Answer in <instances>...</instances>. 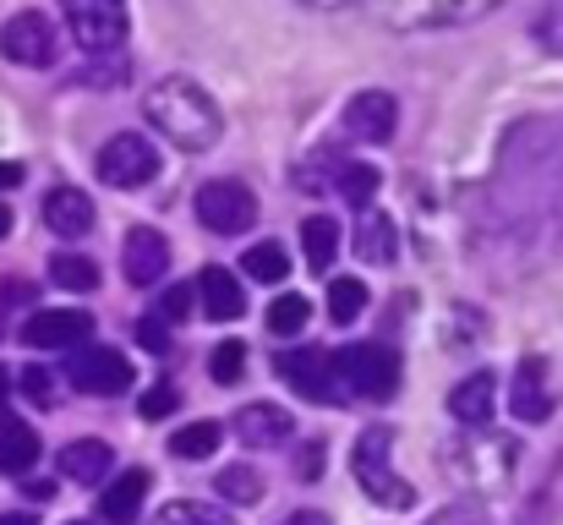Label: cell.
<instances>
[{"label":"cell","instance_id":"14","mask_svg":"<svg viewBox=\"0 0 563 525\" xmlns=\"http://www.w3.org/2000/svg\"><path fill=\"white\" fill-rule=\"evenodd\" d=\"M356 143H388L394 138V127H399V105H394V94H383V88H367V94H356L351 105H345V121H340Z\"/></svg>","mask_w":563,"mask_h":525},{"label":"cell","instance_id":"5","mask_svg":"<svg viewBox=\"0 0 563 525\" xmlns=\"http://www.w3.org/2000/svg\"><path fill=\"white\" fill-rule=\"evenodd\" d=\"M377 17L399 33H421V28H460L487 17L498 0H367Z\"/></svg>","mask_w":563,"mask_h":525},{"label":"cell","instance_id":"10","mask_svg":"<svg viewBox=\"0 0 563 525\" xmlns=\"http://www.w3.org/2000/svg\"><path fill=\"white\" fill-rule=\"evenodd\" d=\"M274 372H279L296 394H307L312 405H334V400H345V389H340V378H334V350H323V346L279 350Z\"/></svg>","mask_w":563,"mask_h":525},{"label":"cell","instance_id":"11","mask_svg":"<svg viewBox=\"0 0 563 525\" xmlns=\"http://www.w3.org/2000/svg\"><path fill=\"white\" fill-rule=\"evenodd\" d=\"M0 55L11 61V66H55V55H60V39H55V28H49V17L44 11H16L5 28H0Z\"/></svg>","mask_w":563,"mask_h":525},{"label":"cell","instance_id":"34","mask_svg":"<svg viewBox=\"0 0 563 525\" xmlns=\"http://www.w3.org/2000/svg\"><path fill=\"white\" fill-rule=\"evenodd\" d=\"M176 405H181V394H176V383H154L148 394H143V422H165V416H176Z\"/></svg>","mask_w":563,"mask_h":525},{"label":"cell","instance_id":"8","mask_svg":"<svg viewBox=\"0 0 563 525\" xmlns=\"http://www.w3.org/2000/svg\"><path fill=\"white\" fill-rule=\"evenodd\" d=\"M66 378H71L77 394L110 400V394L132 389V361L115 346H82V350H66Z\"/></svg>","mask_w":563,"mask_h":525},{"label":"cell","instance_id":"2","mask_svg":"<svg viewBox=\"0 0 563 525\" xmlns=\"http://www.w3.org/2000/svg\"><path fill=\"white\" fill-rule=\"evenodd\" d=\"M438 460H443L449 482H460V488H498V482H509L520 449H515V438H498V433H482L476 427L471 438L443 444Z\"/></svg>","mask_w":563,"mask_h":525},{"label":"cell","instance_id":"3","mask_svg":"<svg viewBox=\"0 0 563 525\" xmlns=\"http://www.w3.org/2000/svg\"><path fill=\"white\" fill-rule=\"evenodd\" d=\"M351 471L362 482V493L383 504V510H410L416 504V488L394 471V427H367L351 449Z\"/></svg>","mask_w":563,"mask_h":525},{"label":"cell","instance_id":"39","mask_svg":"<svg viewBox=\"0 0 563 525\" xmlns=\"http://www.w3.org/2000/svg\"><path fill=\"white\" fill-rule=\"evenodd\" d=\"M165 324H181V318H191V291L187 285H176V291H165Z\"/></svg>","mask_w":563,"mask_h":525},{"label":"cell","instance_id":"9","mask_svg":"<svg viewBox=\"0 0 563 525\" xmlns=\"http://www.w3.org/2000/svg\"><path fill=\"white\" fill-rule=\"evenodd\" d=\"M99 181L104 186H121V192H137L159 175V149L143 138V132H115L104 149H99Z\"/></svg>","mask_w":563,"mask_h":525},{"label":"cell","instance_id":"33","mask_svg":"<svg viewBox=\"0 0 563 525\" xmlns=\"http://www.w3.org/2000/svg\"><path fill=\"white\" fill-rule=\"evenodd\" d=\"M241 367H246V346H241V340H219V346H213V361H208L213 383H235Z\"/></svg>","mask_w":563,"mask_h":525},{"label":"cell","instance_id":"29","mask_svg":"<svg viewBox=\"0 0 563 525\" xmlns=\"http://www.w3.org/2000/svg\"><path fill=\"white\" fill-rule=\"evenodd\" d=\"M213 488H219V499H230V504H263V477H257L252 466H224V471L213 477Z\"/></svg>","mask_w":563,"mask_h":525},{"label":"cell","instance_id":"16","mask_svg":"<svg viewBox=\"0 0 563 525\" xmlns=\"http://www.w3.org/2000/svg\"><path fill=\"white\" fill-rule=\"evenodd\" d=\"M191 296L202 302V318H213V324H235V318L246 313V291H241V280H235L230 269H219V263L197 274Z\"/></svg>","mask_w":563,"mask_h":525},{"label":"cell","instance_id":"38","mask_svg":"<svg viewBox=\"0 0 563 525\" xmlns=\"http://www.w3.org/2000/svg\"><path fill=\"white\" fill-rule=\"evenodd\" d=\"M137 340H143V350L165 356V350H170V324H165V318H143V324H137Z\"/></svg>","mask_w":563,"mask_h":525},{"label":"cell","instance_id":"19","mask_svg":"<svg viewBox=\"0 0 563 525\" xmlns=\"http://www.w3.org/2000/svg\"><path fill=\"white\" fill-rule=\"evenodd\" d=\"M143 499H148V471L132 466V471H121V477L99 493V521L104 525H137Z\"/></svg>","mask_w":563,"mask_h":525},{"label":"cell","instance_id":"36","mask_svg":"<svg viewBox=\"0 0 563 525\" xmlns=\"http://www.w3.org/2000/svg\"><path fill=\"white\" fill-rule=\"evenodd\" d=\"M16 383H22V394H27L38 411H49V405H55V378H49L44 367H22V378H16Z\"/></svg>","mask_w":563,"mask_h":525},{"label":"cell","instance_id":"6","mask_svg":"<svg viewBox=\"0 0 563 525\" xmlns=\"http://www.w3.org/2000/svg\"><path fill=\"white\" fill-rule=\"evenodd\" d=\"M60 11L88 55H115L126 44V0H60Z\"/></svg>","mask_w":563,"mask_h":525},{"label":"cell","instance_id":"44","mask_svg":"<svg viewBox=\"0 0 563 525\" xmlns=\"http://www.w3.org/2000/svg\"><path fill=\"white\" fill-rule=\"evenodd\" d=\"M5 236H11V208L0 203V241H5Z\"/></svg>","mask_w":563,"mask_h":525},{"label":"cell","instance_id":"28","mask_svg":"<svg viewBox=\"0 0 563 525\" xmlns=\"http://www.w3.org/2000/svg\"><path fill=\"white\" fill-rule=\"evenodd\" d=\"M307 318H312V302H307V296H296V291H290V296H274V302H268V329H274L279 340L301 335V329H307Z\"/></svg>","mask_w":563,"mask_h":525},{"label":"cell","instance_id":"26","mask_svg":"<svg viewBox=\"0 0 563 525\" xmlns=\"http://www.w3.org/2000/svg\"><path fill=\"white\" fill-rule=\"evenodd\" d=\"M362 313H367V285L362 280H329V318L340 329H351Z\"/></svg>","mask_w":563,"mask_h":525},{"label":"cell","instance_id":"31","mask_svg":"<svg viewBox=\"0 0 563 525\" xmlns=\"http://www.w3.org/2000/svg\"><path fill=\"white\" fill-rule=\"evenodd\" d=\"M334 186L345 192V203H356V208H367L377 192V171L373 165H345V160H334Z\"/></svg>","mask_w":563,"mask_h":525},{"label":"cell","instance_id":"4","mask_svg":"<svg viewBox=\"0 0 563 525\" xmlns=\"http://www.w3.org/2000/svg\"><path fill=\"white\" fill-rule=\"evenodd\" d=\"M334 378H340L345 400H394V389H399V350L388 346L334 350Z\"/></svg>","mask_w":563,"mask_h":525},{"label":"cell","instance_id":"23","mask_svg":"<svg viewBox=\"0 0 563 525\" xmlns=\"http://www.w3.org/2000/svg\"><path fill=\"white\" fill-rule=\"evenodd\" d=\"M356 252H362V263H377V269L399 258V230H394L388 214H367V219H362V230H356Z\"/></svg>","mask_w":563,"mask_h":525},{"label":"cell","instance_id":"7","mask_svg":"<svg viewBox=\"0 0 563 525\" xmlns=\"http://www.w3.org/2000/svg\"><path fill=\"white\" fill-rule=\"evenodd\" d=\"M197 219L213 230V236H241L246 225H257V192L246 186V181H230V175H219V181H208V186H197Z\"/></svg>","mask_w":563,"mask_h":525},{"label":"cell","instance_id":"32","mask_svg":"<svg viewBox=\"0 0 563 525\" xmlns=\"http://www.w3.org/2000/svg\"><path fill=\"white\" fill-rule=\"evenodd\" d=\"M154 525H230V515L213 510V504H197V499H176V504L159 510V521Z\"/></svg>","mask_w":563,"mask_h":525},{"label":"cell","instance_id":"25","mask_svg":"<svg viewBox=\"0 0 563 525\" xmlns=\"http://www.w3.org/2000/svg\"><path fill=\"white\" fill-rule=\"evenodd\" d=\"M49 280H55L60 291H93V285H99V263L82 258V252H55V258H49Z\"/></svg>","mask_w":563,"mask_h":525},{"label":"cell","instance_id":"20","mask_svg":"<svg viewBox=\"0 0 563 525\" xmlns=\"http://www.w3.org/2000/svg\"><path fill=\"white\" fill-rule=\"evenodd\" d=\"M110 466H115V455H110V444H104V438H71V444L60 449V477H66V482H77V488L104 482V477H110Z\"/></svg>","mask_w":563,"mask_h":525},{"label":"cell","instance_id":"41","mask_svg":"<svg viewBox=\"0 0 563 525\" xmlns=\"http://www.w3.org/2000/svg\"><path fill=\"white\" fill-rule=\"evenodd\" d=\"M22 181V165H11V160H0V192H11Z\"/></svg>","mask_w":563,"mask_h":525},{"label":"cell","instance_id":"27","mask_svg":"<svg viewBox=\"0 0 563 525\" xmlns=\"http://www.w3.org/2000/svg\"><path fill=\"white\" fill-rule=\"evenodd\" d=\"M241 263H246V280H257V285H279V280L290 274V258H285V247H274V241H257Z\"/></svg>","mask_w":563,"mask_h":525},{"label":"cell","instance_id":"21","mask_svg":"<svg viewBox=\"0 0 563 525\" xmlns=\"http://www.w3.org/2000/svg\"><path fill=\"white\" fill-rule=\"evenodd\" d=\"M235 433H241L252 449H279V444L296 433V422H290V411H279V405H241V411H235Z\"/></svg>","mask_w":563,"mask_h":525},{"label":"cell","instance_id":"35","mask_svg":"<svg viewBox=\"0 0 563 525\" xmlns=\"http://www.w3.org/2000/svg\"><path fill=\"white\" fill-rule=\"evenodd\" d=\"M531 33H537V44H542L548 55H563V0H553V6L537 17V28H531Z\"/></svg>","mask_w":563,"mask_h":525},{"label":"cell","instance_id":"48","mask_svg":"<svg viewBox=\"0 0 563 525\" xmlns=\"http://www.w3.org/2000/svg\"><path fill=\"white\" fill-rule=\"evenodd\" d=\"M71 525H77V521H71Z\"/></svg>","mask_w":563,"mask_h":525},{"label":"cell","instance_id":"15","mask_svg":"<svg viewBox=\"0 0 563 525\" xmlns=\"http://www.w3.org/2000/svg\"><path fill=\"white\" fill-rule=\"evenodd\" d=\"M121 263H126V280L132 285H159L165 269H170V241L148 225L126 230V247H121Z\"/></svg>","mask_w":563,"mask_h":525},{"label":"cell","instance_id":"13","mask_svg":"<svg viewBox=\"0 0 563 525\" xmlns=\"http://www.w3.org/2000/svg\"><path fill=\"white\" fill-rule=\"evenodd\" d=\"M93 335V318L82 307H44L22 324V340L33 350H71Z\"/></svg>","mask_w":563,"mask_h":525},{"label":"cell","instance_id":"45","mask_svg":"<svg viewBox=\"0 0 563 525\" xmlns=\"http://www.w3.org/2000/svg\"><path fill=\"white\" fill-rule=\"evenodd\" d=\"M301 6H323V11H334V6H351V0H301Z\"/></svg>","mask_w":563,"mask_h":525},{"label":"cell","instance_id":"18","mask_svg":"<svg viewBox=\"0 0 563 525\" xmlns=\"http://www.w3.org/2000/svg\"><path fill=\"white\" fill-rule=\"evenodd\" d=\"M493 411H498V378H493V372H471V378L454 383V394H449V416H454V422L487 427Z\"/></svg>","mask_w":563,"mask_h":525},{"label":"cell","instance_id":"46","mask_svg":"<svg viewBox=\"0 0 563 525\" xmlns=\"http://www.w3.org/2000/svg\"><path fill=\"white\" fill-rule=\"evenodd\" d=\"M0 525H33L27 515H0Z\"/></svg>","mask_w":563,"mask_h":525},{"label":"cell","instance_id":"37","mask_svg":"<svg viewBox=\"0 0 563 525\" xmlns=\"http://www.w3.org/2000/svg\"><path fill=\"white\" fill-rule=\"evenodd\" d=\"M427 525H487V510H482V504H449V510H438Z\"/></svg>","mask_w":563,"mask_h":525},{"label":"cell","instance_id":"30","mask_svg":"<svg viewBox=\"0 0 563 525\" xmlns=\"http://www.w3.org/2000/svg\"><path fill=\"white\" fill-rule=\"evenodd\" d=\"M219 438H224L219 422H191V427H181V433L170 438V449H176L181 460H208V455L219 449Z\"/></svg>","mask_w":563,"mask_h":525},{"label":"cell","instance_id":"17","mask_svg":"<svg viewBox=\"0 0 563 525\" xmlns=\"http://www.w3.org/2000/svg\"><path fill=\"white\" fill-rule=\"evenodd\" d=\"M44 225H49L55 236H66V241H82V236L93 230V197L77 192V186H55V192L44 197Z\"/></svg>","mask_w":563,"mask_h":525},{"label":"cell","instance_id":"22","mask_svg":"<svg viewBox=\"0 0 563 525\" xmlns=\"http://www.w3.org/2000/svg\"><path fill=\"white\" fill-rule=\"evenodd\" d=\"M33 460H38V438H33V427L0 411V471H5V477H22Z\"/></svg>","mask_w":563,"mask_h":525},{"label":"cell","instance_id":"40","mask_svg":"<svg viewBox=\"0 0 563 525\" xmlns=\"http://www.w3.org/2000/svg\"><path fill=\"white\" fill-rule=\"evenodd\" d=\"M318 466H323V444H318V438H307V449H301V477L312 482V477H318Z\"/></svg>","mask_w":563,"mask_h":525},{"label":"cell","instance_id":"43","mask_svg":"<svg viewBox=\"0 0 563 525\" xmlns=\"http://www.w3.org/2000/svg\"><path fill=\"white\" fill-rule=\"evenodd\" d=\"M22 493H33V499H55V482H22Z\"/></svg>","mask_w":563,"mask_h":525},{"label":"cell","instance_id":"24","mask_svg":"<svg viewBox=\"0 0 563 525\" xmlns=\"http://www.w3.org/2000/svg\"><path fill=\"white\" fill-rule=\"evenodd\" d=\"M301 252H307V269L312 274H329L334 269V252H340V225L323 219V214H312L301 225Z\"/></svg>","mask_w":563,"mask_h":525},{"label":"cell","instance_id":"12","mask_svg":"<svg viewBox=\"0 0 563 525\" xmlns=\"http://www.w3.org/2000/svg\"><path fill=\"white\" fill-rule=\"evenodd\" d=\"M553 405H559V394H553V367H548V356H520V367H515V378H509V416L526 422V427H537V422L553 416Z\"/></svg>","mask_w":563,"mask_h":525},{"label":"cell","instance_id":"1","mask_svg":"<svg viewBox=\"0 0 563 525\" xmlns=\"http://www.w3.org/2000/svg\"><path fill=\"white\" fill-rule=\"evenodd\" d=\"M143 116L159 127V138H170L181 154H202L219 143L224 121H219V105L191 83V77H165L148 99H143Z\"/></svg>","mask_w":563,"mask_h":525},{"label":"cell","instance_id":"42","mask_svg":"<svg viewBox=\"0 0 563 525\" xmlns=\"http://www.w3.org/2000/svg\"><path fill=\"white\" fill-rule=\"evenodd\" d=\"M285 525H334L329 515H318V510H301V515H290Z\"/></svg>","mask_w":563,"mask_h":525},{"label":"cell","instance_id":"47","mask_svg":"<svg viewBox=\"0 0 563 525\" xmlns=\"http://www.w3.org/2000/svg\"><path fill=\"white\" fill-rule=\"evenodd\" d=\"M5 389H11V372H5V367H0V400H5Z\"/></svg>","mask_w":563,"mask_h":525}]
</instances>
